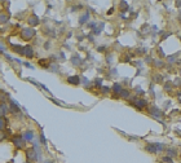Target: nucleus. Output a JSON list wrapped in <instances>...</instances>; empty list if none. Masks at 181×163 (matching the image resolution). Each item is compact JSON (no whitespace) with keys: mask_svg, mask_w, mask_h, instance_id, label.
Instances as JSON below:
<instances>
[{"mask_svg":"<svg viewBox=\"0 0 181 163\" xmlns=\"http://www.w3.org/2000/svg\"><path fill=\"white\" fill-rule=\"evenodd\" d=\"M34 153H35L34 149H29V150H27V155L31 157V158H35V154H34Z\"/></svg>","mask_w":181,"mask_h":163,"instance_id":"f03ea898","label":"nucleus"},{"mask_svg":"<svg viewBox=\"0 0 181 163\" xmlns=\"http://www.w3.org/2000/svg\"><path fill=\"white\" fill-rule=\"evenodd\" d=\"M26 137H27V138H31V137H33V133H30V132H29V133L26 135Z\"/></svg>","mask_w":181,"mask_h":163,"instance_id":"20e7f679","label":"nucleus"},{"mask_svg":"<svg viewBox=\"0 0 181 163\" xmlns=\"http://www.w3.org/2000/svg\"><path fill=\"white\" fill-rule=\"evenodd\" d=\"M13 142H14V145H16L17 148H23V145H25L23 138H21V136H16V137H13Z\"/></svg>","mask_w":181,"mask_h":163,"instance_id":"f257e3e1","label":"nucleus"},{"mask_svg":"<svg viewBox=\"0 0 181 163\" xmlns=\"http://www.w3.org/2000/svg\"><path fill=\"white\" fill-rule=\"evenodd\" d=\"M69 82H70V83H74V84H78V83H79V80H78L76 76H74V78H69Z\"/></svg>","mask_w":181,"mask_h":163,"instance_id":"7ed1b4c3","label":"nucleus"}]
</instances>
